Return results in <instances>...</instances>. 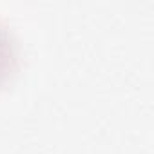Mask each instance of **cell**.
<instances>
[{
  "label": "cell",
  "mask_w": 154,
  "mask_h": 154,
  "mask_svg": "<svg viewBox=\"0 0 154 154\" xmlns=\"http://www.w3.org/2000/svg\"><path fill=\"white\" fill-rule=\"evenodd\" d=\"M15 63H17V53L13 38L9 31L0 24V84L8 80V76L15 69Z\"/></svg>",
  "instance_id": "obj_1"
}]
</instances>
